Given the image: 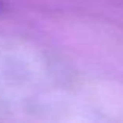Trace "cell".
Here are the masks:
<instances>
[{"label": "cell", "instance_id": "cell-1", "mask_svg": "<svg viewBox=\"0 0 123 123\" xmlns=\"http://www.w3.org/2000/svg\"><path fill=\"white\" fill-rule=\"evenodd\" d=\"M0 8H2V3H0Z\"/></svg>", "mask_w": 123, "mask_h": 123}]
</instances>
